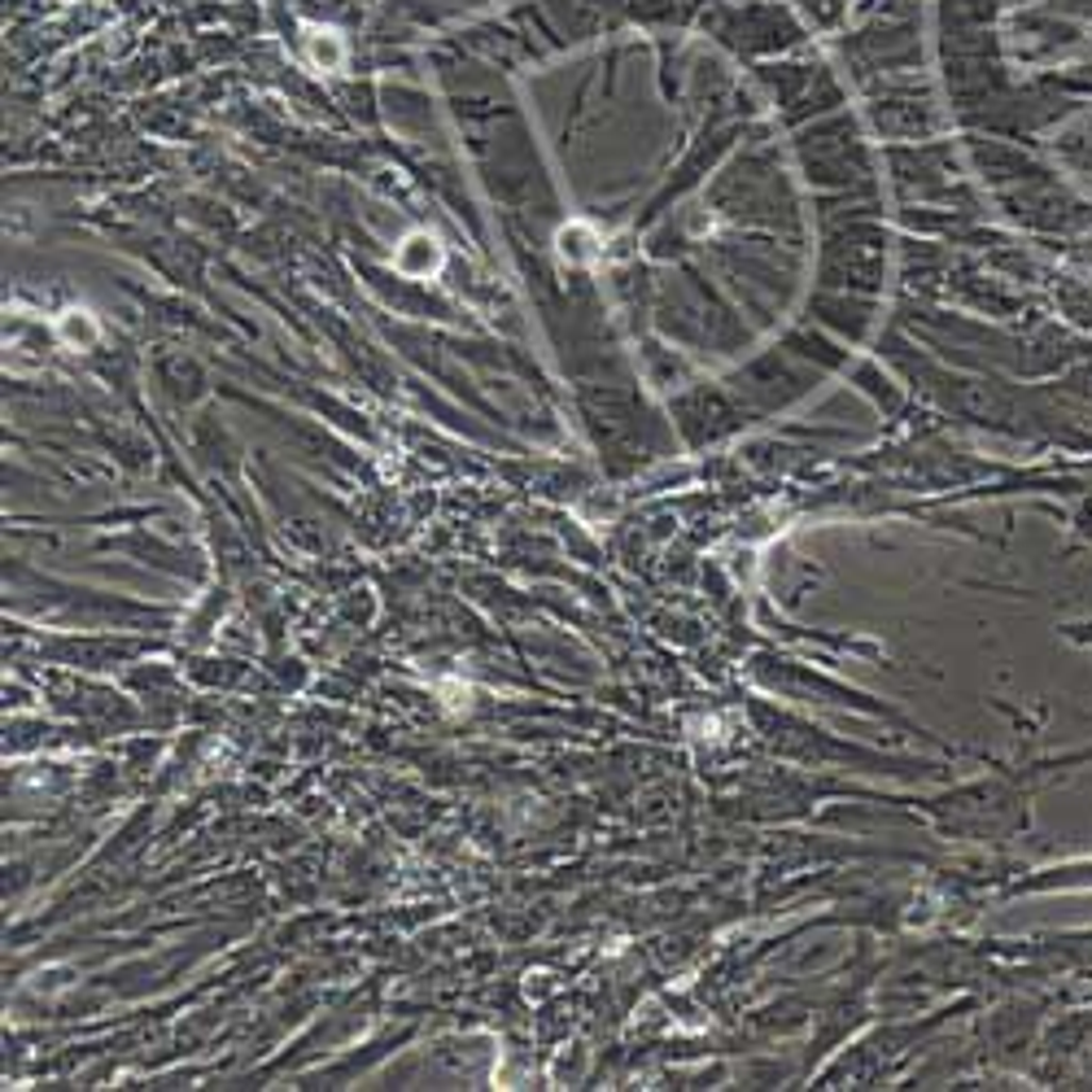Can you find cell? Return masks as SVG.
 Instances as JSON below:
<instances>
[{
    "mask_svg": "<svg viewBox=\"0 0 1092 1092\" xmlns=\"http://www.w3.org/2000/svg\"><path fill=\"white\" fill-rule=\"evenodd\" d=\"M393 267L411 280H429L437 267H441V246L429 236V232H411L402 246L393 250Z\"/></svg>",
    "mask_w": 1092,
    "mask_h": 1092,
    "instance_id": "obj_1",
    "label": "cell"
},
{
    "mask_svg": "<svg viewBox=\"0 0 1092 1092\" xmlns=\"http://www.w3.org/2000/svg\"><path fill=\"white\" fill-rule=\"evenodd\" d=\"M97 337H101V329H97V315H93V310L70 306V310H62V315H57V341H62V346H70V350H88Z\"/></svg>",
    "mask_w": 1092,
    "mask_h": 1092,
    "instance_id": "obj_2",
    "label": "cell"
},
{
    "mask_svg": "<svg viewBox=\"0 0 1092 1092\" xmlns=\"http://www.w3.org/2000/svg\"><path fill=\"white\" fill-rule=\"evenodd\" d=\"M586 240H590V232H586V228H564V232H559V254L569 258V263H586V258H590V246H586Z\"/></svg>",
    "mask_w": 1092,
    "mask_h": 1092,
    "instance_id": "obj_4",
    "label": "cell"
},
{
    "mask_svg": "<svg viewBox=\"0 0 1092 1092\" xmlns=\"http://www.w3.org/2000/svg\"><path fill=\"white\" fill-rule=\"evenodd\" d=\"M306 53L319 70H341L346 66V45L337 31H323V27H306Z\"/></svg>",
    "mask_w": 1092,
    "mask_h": 1092,
    "instance_id": "obj_3",
    "label": "cell"
}]
</instances>
